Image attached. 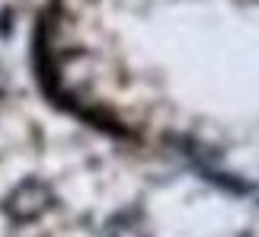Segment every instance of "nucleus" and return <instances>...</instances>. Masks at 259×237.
Instances as JSON below:
<instances>
[{
    "mask_svg": "<svg viewBox=\"0 0 259 237\" xmlns=\"http://www.w3.org/2000/svg\"><path fill=\"white\" fill-rule=\"evenodd\" d=\"M52 199L55 195H52V189H48L42 180H23L13 192L7 195L4 212L13 221H35L42 212H48Z\"/></svg>",
    "mask_w": 259,
    "mask_h": 237,
    "instance_id": "f257e3e1",
    "label": "nucleus"
}]
</instances>
